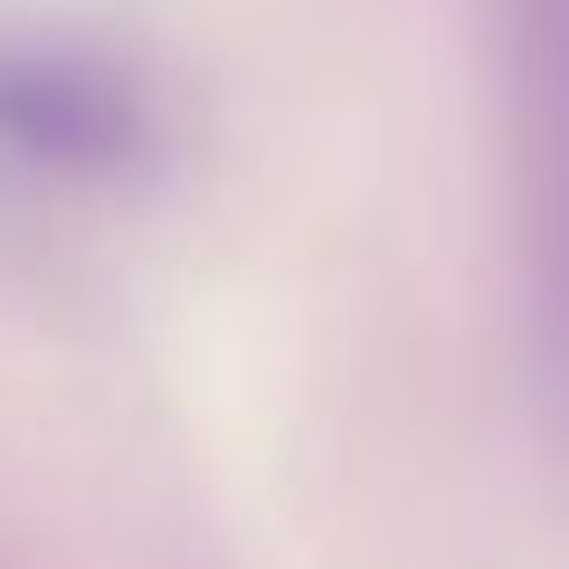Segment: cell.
I'll return each mask as SVG.
<instances>
[{"mask_svg":"<svg viewBox=\"0 0 569 569\" xmlns=\"http://www.w3.org/2000/svg\"><path fill=\"white\" fill-rule=\"evenodd\" d=\"M512 181L541 389L569 418V0H512Z\"/></svg>","mask_w":569,"mask_h":569,"instance_id":"cell-1","label":"cell"}]
</instances>
